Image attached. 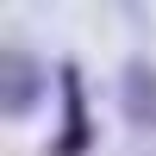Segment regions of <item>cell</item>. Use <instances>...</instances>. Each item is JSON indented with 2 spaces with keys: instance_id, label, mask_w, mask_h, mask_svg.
I'll list each match as a JSON object with an SVG mask.
<instances>
[{
  "instance_id": "cell-1",
  "label": "cell",
  "mask_w": 156,
  "mask_h": 156,
  "mask_svg": "<svg viewBox=\"0 0 156 156\" xmlns=\"http://www.w3.org/2000/svg\"><path fill=\"white\" fill-rule=\"evenodd\" d=\"M50 81H56V75L37 62V50H25V44H6V56H0V119H6V125L31 119V112L44 106Z\"/></svg>"
},
{
  "instance_id": "cell-2",
  "label": "cell",
  "mask_w": 156,
  "mask_h": 156,
  "mask_svg": "<svg viewBox=\"0 0 156 156\" xmlns=\"http://www.w3.org/2000/svg\"><path fill=\"white\" fill-rule=\"evenodd\" d=\"M56 94H62V125H56V137H50V156H87L94 150V106H87V75H81V62H56Z\"/></svg>"
},
{
  "instance_id": "cell-3",
  "label": "cell",
  "mask_w": 156,
  "mask_h": 156,
  "mask_svg": "<svg viewBox=\"0 0 156 156\" xmlns=\"http://www.w3.org/2000/svg\"><path fill=\"white\" fill-rule=\"evenodd\" d=\"M112 94H119V119L131 125V131L156 137V62H150V56H125Z\"/></svg>"
},
{
  "instance_id": "cell-4",
  "label": "cell",
  "mask_w": 156,
  "mask_h": 156,
  "mask_svg": "<svg viewBox=\"0 0 156 156\" xmlns=\"http://www.w3.org/2000/svg\"><path fill=\"white\" fill-rule=\"evenodd\" d=\"M131 156H156V150H131Z\"/></svg>"
}]
</instances>
